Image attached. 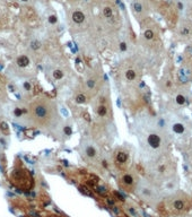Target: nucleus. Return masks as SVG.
I'll use <instances>...</instances> for the list:
<instances>
[{
  "instance_id": "obj_10",
  "label": "nucleus",
  "mask_w": 192,
  "mask_h": 217,
  "mask_svg": "<svg viewBox=\"0 0 192 217\" xmlns=\"http://www.w3.org/2000/svg\"><path fill=\"white\" fill-rule=\"evenodd\" d=\"M123 79L128 83H133L138 78V70L135 67H127L122 72Z\"/></svg>"
},
{
  "instance_id": "obj_22",
  "label": "nucleus",
  "mask_w": 192,
  "mask_h": 217,
  "mask_svg": "<svg viewBox=\"0 0 192 217\" xmlns=\"http://www.w3.org/2000/svg\"><path fill=\"white\" fill-rule=\"evenodd\" d=\"M30 48L32 49L33 51H37V50H40V49L42 48V43L40 41H37V40H33L30 43Z\"/></svg>"
},
{
  "instance_id": "obj_16",
  "label": "nucleus",
  "mask_w": 192,
  "mask_h": 217,
  "mask_svg": "<svg viewBox=\"0 0 192 217\" xmlns=\"http://www.w3.org/2000/svg\"><path fill=\"white\" fill-rule=\"evenodd\" d=\"M174 101H175L176 105H178V106H184L186 104V97L183 93H176L174 96Z\"/></svg>"
},
{
  "instance_id": "obj_28",
  "label": "nucleus",
  "mask_w": 192,
  "mask_h": 217,
  "mask_svg": "<svg viewBox=\"0 0 192 217\" xmlns=\"http://www.w3.org/2000/svg\"><path fill=\"white\" fill-rule=\"evenodd\" d=\"M190 70H191V72H192V62H191V65H190Z\"/></svg>"
},
{
  "instance_id": "obj_19",
  "label": "nucleus",
  "mask_w": 192,
  "mask_h": 217,
  "mask_svg": "<svg viewBox=\"0 0 192 217\" xmlns=\"http://www.w3.org/2000/svg\"><path fill=\"white\" fill-rule=\"evenodd\" d=\"M12 113H14V117L16 118V119H22L26 113V109L22 108V106H16V108L14 109V112H12Z\"/></svg>"
},
{
  "instance_id": "obj_12",
  "label": "nucleus",
  "mask_w": 192,
  "mask_h": 217,
  "mask_svg": "<svg viewBox=\"0 0 192 217\" xmlns=\"http://www.w3.org/2000/svg\"><path fill=\"white\" fill-rule=\"evenodd\" d=\"M49 76L53 82H60V80H62L65 78L66 72L61 68H52L49 71Z\"/></svg>"
},
{
  "instance_id": "obj_8",
  "label": "nucleus",
  "mask_w": 192,
  "mask_h": 217,
  "mask_svg": "<svg viewBox=\"0 0 192 217\" xmlns=\"http://www.w3.org/2000/svg\"><path fill=\"white\" fill-rule=\"evenodd\" d=\"M129 161H130V155L129 151L124 148H119L114 154V162L119 167L124 169L129 165Z\"/></svg>"
},
{
  "instance_id": "obj_2",
  "label": "nucleus",
  "mask_w": 192,
  "mask_h": 217,
  "mask_svg": "<svg viewBox=\"0 0 192 217\" xmlns=\"http://www.w3.org/2000/svg\"><path fill=\"white\" fill-rule=\"evenodd\" d=\"M176 171L175 163L168 156H160L152 163L150 167L151 174L157 179H168L174 175Z\"/></svg>"
},
{
  "instance_id": "obj_17",
  "label": "nucleus",
  "mask_w": 192,
  "mask_h": 217,
  "mask_svg": "<svg viewBox=\"0 0 192 217\" xmlns=\"http://www.w3.org/2000/svg\"><path fill=\"white\" fill-rule=\"evenodd\" d=\"M75 102L77 104H85L87 102V94L85 92H79L75 95Z\"/></svg>"
},
{
  "instance_id": "obj_11",
  "label": "nucleus",
  "mask_w": 192,
  "mask_h": 217,
  "mask_svg": "<svg viewBox=\"0 0 192 217\" xmlns=\"http://www.w3.org/2000/svg\"><path fill=\"white\" fill-rule=\"evenodd\" d=\"M31 63H32V61L27 54H19L15 60V65L20 69H26L31 66Z\"/></svg>"
},
{
  "instance_id": "obj_3",
  "label": "nucleus",
  "mask_w": 192,
  "mask_h": 217,
  "mask_svg": "<svg viewBox=\"0 0 192 217\" xmlns=\"http://www.w3.org/2000/svg\"><path fill=\"white\" fill-rule=\"evenodd\" d=\"M135 190L138 197L141 198L144 201H147V202L156 201L158 198V192H157L156 188L147 180H140V181L137 182Z\"/></svg>"
},
{
  "instance_id": "obj_14",
  "label": "nucleus",
  "mask_w": 192,
  "mask_h": 217,
  "mask_svg": "<svg viewBox=\"0 0 192 217\" xmlns=\"http://www.w3.org/2000/svg\"><path fill=\"white\" fill-rule=\"evenodd\" d=\"M71 19H72V22L75 23V24L80 25V24H83V23L85 22L86 16H85V14H84L81 10H75V11L72 12V15H71Z\"/></svg>"
},
{
  "instance_id": "obj_6",
  "label": "nucleus",
  "mask_w": 192,
  "mask_h": 217,
  "mask_svg": "<svg viewBox=\"0 0 192 217\" xmlns=\"http://www.w3.org/2000/svg\"><path fill=\"white\" fill-rule=\"evenodd\" d=\"M163 136L158 131H150L146 136V145L152 150H158L163 147Z\"/></svg>"
},
{
  "instance_id": "obj_25",
  "label": "nucleus",
  "mask_w": 192,
  "mask_h": 217,
  "mask_svg": "<svg viewBox=\"0 0 192 217\" xmlns=\"http://www.w3.org/2000/svg\"><path fill=\"white\" fill-rule=\"evenodd\" d=\"M48 20H49L50 24H56V23L58 22V17H57V15H51V16H49Z\"/></svg>"
},
{
  "instance_id": "obj_5",
  "label": "nucleus",
  "mask_w": 192,
  "mask_h": 217,
  "mask_svg": "<svg viewBox=\"0 0 192 217\" xmlns=\"http://www.w3.org/2000/svg\"><path fill=\"white\" fill-rule=\"evenodd\" d=\"M84 92L88 95H94L98 92L99 88V77L95 72H91L87 75L84 82Z\"/></svg>"
},
{
  "instance_id": "obj_4",
  "label": "nucleus",
  "mask_w": 192,
  "mask_h": 217,
  "mask_svg": "<svg viewBox=\"0 0 192 217\" xmlns=\"http://www.w3.org/2000/svg\"><path fill=\"white\" fill-rule=\"evenodd\" d=\"M79 150L81 156L84 157L85 161H87L88 163H94L97 161V158L99 157V148L93 140L91 139H84L80 143Z\"/></svg>"
},
{
  "instance_id": "obj_23",
  "label": "nucleus",
  "mask_w": 192,
  "mask_h": 217,
  "mask_svg": "<svg viewBox=\"0 0 192 217\" xmlns=\"http://www.w3.org/2000/svg\"><path fill=\"white\" fill-rule=\"evenodd\" d=\"M103 15H104L105 18H109V19L112 18L113 17V9L111 7H105L103 9Z\"/></svg>"
},
{
  "instance_id": "obj_21",
  "label": "nucleus",
  "mask_w": 192,
  "mask_h": 217,
  "mask_svg": "<svg viewBox=\"0 0 192 217\" xmlns=\"http://www.w3.org/2000/svg\"><path fill=\"white\" fill-rule=\"evenodd\" d=\"M132 9H133V11H135V12H137V14H141L143 10H144V6L141 5V2L135 1L132 4Z\"/></svg>"
},
{
  "instance_id": "obj_24",
  "label": "nucleus",
  "mask_w": 192,
  "mask_h": 217,
  "mask_svg": "<svg viewBox=\"0 0 192 217\" xmlns=\"http://www.w3.org/2000/svg\"><path fill=\"white\" fill-rule=\"evenodd\" d=\"M181 34H182L183 36H190V34H191L190 27H186V26L182 27V30H181Z\"/></svg>"
},
{
  "instance_id": "obj_1",
  "label": "nucleus",
  "mask_w": 192,
  "mask_h": 217,
  "mask_svg": "<svg viewBox=\"0 0 192 217\" xmlns=\"http://www.w3.org/2000/svg\"><path fill=\"white\" fill-rule=\"evenodd\" d=\"M23 119L26 125L50 131L59 125L60 113L56 102L50 98H39L27 106Z\"/></svg>"
},
{
  "instance_id": "obj_9",
  "label": "nucleus",
  "mask_w": 192,
  "mask_h": 217,
  "mask_svg": "<svg viewBox=\"0 0 192 217\" xmlns=\"http://www.w3.org/2000/svg\"><path fill=\"white\" fill-rule=\"evenodd\" d=\"M137 177L133 173L131 172H124L120 177V183L122 187H124L125 189H131V188H136L137 184Z\"/></svg>"
},
{
  "instance_id": "obj_27",
  "label": "nucleus",
  "mask_w": 192,
  "mask_h": 217,
  "mask_svg": "<svg viewBox=\"0 0 192 217\" xmlns=\"http://www.w3.org/2000/svg\"><path fill=\"white\" fill-rule=\"evenodd\" d=\"M4 93V85H2V80L0 79V95Z\"/></svg>"
},
{
  "instance_id": "obj_18",
  "label": "nucleus",
  "mask_w": 192,
  "mask_h": 217,
  "mask_svg": "<svg viewBox=\"0 0 192 217\" xmlns=\"http://www.w3.org/2000/svg\"><path fill=\"white\" fill-rule=\"evenodd\" d=\"M0 132H1V135L4 136H9L10 135V128H9V124L7 123L5 120H1L0 121Z\"/></svg>"
},
{
  "instance_id": "obj_15",
  "label": "nucleus",
  "mask_w": 192,
  "mask_h": 217,
  "mask_svg": "<svg viewBox=\"0 0 192 217\" xmlns=\"http://www.w3.org/2000/svg\"><path fill=\"white\" fill-rule=\"evenodd\" d=\"M172 207L176 211L185 210V209H186V202H185V200L181 199V198H178V199H174V200H173V202H172Z\"/></svg>"
},
{
  "instance_id": "obj_13",
  "label": "nucleus",
  "mask_w": 192,
  "mask_h": 217,
  "mask_svg": "<svg viewBox=\"0 0 192 217\" xmlns=\"http://www.w3.org/2000/svg\"><path fill=\"white\" fill-rule=\"evenodd\" d=\"M172 131L174 132L175 135H177V136H183V135H185V132H186V130H188V128H186V125L183 123L182 121H175V122H173V124H172Z\"/></svg>"
},
{
  "instance_id": "obj_20",
  "label": "nucleus",
  "mask_w": 192,
  "mask_h": 217,
  "mask_svg": "<svg viewBox=\"0 0 192 217\" xmlns=\"http://www.w3.org/2000/svg\"><path fill=\"white\" fill-rule=\"evenodd\" d=\"M144 37L147 41H152L155 39V32L152 30H150V28H147L144 32Z\"/></svg>"
},
{
  "instance_id": "obj_29",
  "label": "nucleus",
  "mask_w": 192,
  "mask_h": 217,
  "mask_svg": "<svg viewBox=\"0 0 192 217\" xmlns=\"http://www.w3.org/2000/svg\"><path fill=\"white\" fill-rule=\"evenodd\" d=\"M20 1H23V2H27L28 0H20Z\"/></svg>"
},
{
  "instance_id": "obj_26",
  "label": "nucleus",
  "mask_w": 192,
  "mask_h": 217,
  "mask_svg": "<svg viewBox=\"0 0 192 217\" xmlns=\"http://www.w3.org/2000/svg\"><path fill=\"white\" fill-rule=\"evenodd\" d=\"M127 49H128L127 43H125V42H121L120 43V50L122 52H124V51H127Z\"/></svg>"
},
{
  "instance_id": "obj_7",
  "label": "nucleus",
  "mask_w": 192,
  "mask_h": 217,
  "mask_svg": "<svg viewBox=\"0 0 192 217\" xmlns=\"http://www.w3.org/2000/svg\"><path fill=\"white\" fill-rule=\"evenodd\" d=\"M111 113V104L109 103L106 97L99 98V102L96 106V116L101 120H106Z\"/></svg>"
}]
</instances>
